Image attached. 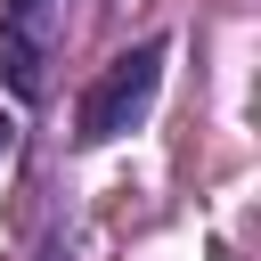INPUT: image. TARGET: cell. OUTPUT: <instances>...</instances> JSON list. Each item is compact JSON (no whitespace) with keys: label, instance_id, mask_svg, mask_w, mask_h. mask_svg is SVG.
<instances>
[{"label":"cell","instance_id":"1","mask_svg":"<svg viewBox=\"0 0 261 261\" xmlns=\"http://www.w3.org/2000/svg\"><path fill=\"white\" fill-rule=\"evenodd\" d=\"M155 73H163V41H139V49H122L98 82H90V98H82V139L98 147V139H122L139 114H147V98H155Z\"/></svg>","mask_w":261,"mask_h":261},{"label":"cell","instance_id":"2","mask_svg":"<svg viewBox=\"0 0 261 261\" xmlns=\"http://www.w3.org/2000/svg\"><path fill=\"white\" fill-rule=\"evenodd\" d=\"M0 65H8L16 98H33V90H41V65H33V41H16V33H8V41H0Z\"/></svg>","mask_w":261,"mask_h":261},{"label":"cell","instance_id":"3","mask_svg":"<svg viewBox=\"0 0 261 261\" xmlns=\"http://www.w3.org/2000/svg\"><path fill=\"white\" fill-rule=\"evenodd\" d=\"M0 155H8V122H0Z\"/></svg>","mask_w":261,"mask_h":261},{"label":"cell","instance_id":"4","mask_svg":"<svg viewBox=\"0 0 261 261\" xmlns=\"http://www.w3.org/2000/svg\"><path fill=\"white\" fill-rule=\"evenodd\" d=\"M8 8H33V0H8Z\"/></svg>","mask_w":261,"mask_h":261}]
</instances>
